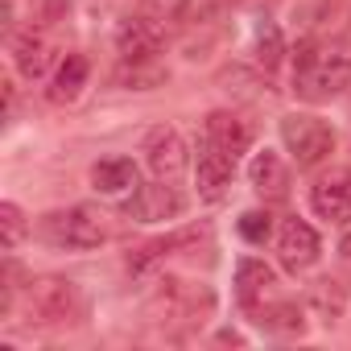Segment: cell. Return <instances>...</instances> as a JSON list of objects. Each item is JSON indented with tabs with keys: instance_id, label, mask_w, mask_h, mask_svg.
<instances>
[{
	"instance_id": "15",
	"label": "cell",
	"mask_w": 351,
	"mask_h": 351,
	"mask_svg": "<svg viewBox=\"0 0 351 351\" xmlns=\"http://www.w3.org/2000/svg\"><path fill=\"white\" fill-rule=\"evenodd\" d=\"M83 83H87V58L83 54H66L58 75H54V83H50V99L54 104H71V99H79Z\"/></svg>"
},
{
	"instance_id": "5",
	"label": "cell",
	"mask_w": 351,
	"mask_h": 351,
	"mask_svg": "<svg viewBox=\"0 0 351 351\" xmlns=\"http://www.w3.org/2000/svg\"><path fill=\"white\" fill-rule=\"evenodd\" d=\"M145 161H149V169L157 173L161 182L178 178V173L186 169V141L178 136V128H169V124L153 128L145 136Z\"/></svg>"
},
{
	"instance_id": "19",
	"label": "cell",
	"mask_w": 351,
	"mask_h": 351,
	"mask_svg": "<svg viewBox=\"0 0 351 351\" xmlns=\"http://www.w3.org/2000/svg\"><path fill=\"white\" fill-rule=\"evenodd\" d=\"M256 58H261L265 71H273V66L281 62V34H277L273 21H265V25L256 29Z\"/></svg>"
},
{
	"instance_id": "2",
	"label": "cell",
	"mask_w": 351,
	"mask_h": 351,
	"mask_svg": "<svg viewBox=\"0 0 351 351\" xmlns=\"http://www.w3.org/2000/svg\"><path fill=\"white\" fill-rule=\"evenodd\" d=\"M281 141H285V149L293 153V161L302 169H310V165H318V161H326L335 153L330 124L318 120V116H302V112H289L281 120Z\"/></svg>"
},
{
	"instance_id": "22",
	"label": "cell",
	"mask_w": 351,
	"mask_h": 351,
	"mask_svg": "<svg viewBox=\"0 0 351 351\" xmlns=\"http://www.w3.org/2000/svg\"><path fill=\"white\" fill-rule=\"evenodd\" d=\"M343 256H347V261H351V232H347V236H343Z\"/></svg>"
},
{
	"instance_id": "12",
	"label": "cell",
	"mask_w": 351,
	"mask_h": 351,
	"mask_svg": "<svg viewBox=\"0 0 351 351\" xmlns=\"http://www.w3.org/2000/svg\"><path fill=\"white\" fill-rule=\"evenodd\" d=\"M207 141L219 145L223 153L240 157V153L252 145V132H248V124H244L240 116H232V112H211V116H207Z\"/></svg>"
},
{
	"instance_id": "3",
	"label": "cell",
	"mask_w": 351,
	"mask_h": 351,
	"mask_svg": "<svg viewBox=\"0 0 351 351\" xmlns=\"http://www.w3.org/2000/svg\"><path fill=\"white\" fill-rule=\"evenodd\" d=\"M42 236L58 248H99L108 240V228H104V215H95L91 207H71V211L46 215Z\"/></svg>"
},
{
	"instance_id": "18",
	"label": "cell",
	"mask_w": 351,
	"mask_h": 351,
	"mask_svg": "<svg viewBox=\"0 0 351 351\" xmlns=\"http://www.w3.org/2000/svg\"><path fill=\"white\" fill-rule=\"evenodd\" d=\"M21 236H25V215L17 203H5L0 207V244H5V252H13L21 244Z\"/></svg>"
},
{
	"instance_id": "7",
	"label": "cell",
	"mask_w": 351,
	"mask_h": 351,
	"mask_svg": "<svg viewBox=\"0 0 351 351\" xmlns=\"http://www.w3.org/2000/svg\"><path fill=\"white\" fill-rule=\"evenodd\" d=\"M116 50L124 62H149L157 50H161V29L153 25V17H128L120 29H116Z\"/></svg>"
},
{
	"instance_id": "8",
	"label": "cell",
	"mask_w": 351,
	"mask_h": 351,
	"mask_svg": "<svg viewBox=\"0 0 351 351\" xmlns=\"http://www.w3.org/2000/svg\"><path fill=\"white\" fill-rule=\"evenodd\" d=\"M277 252H281V265H285L289 273L310 269V265L318 261V236H314V228L302 223V219H285L281 240H277Z\"/></svg>"
},
{
	"instance_id": "17",
	"label": "cell",
	"mask_w": 351,
	"mask_h": 351,
	"mask_svg": "<svg viewBox=\"0 0 351 351\" xmlns=\"http://www.w3.org/2000/svg\"><path fill=\"white\" fill-rule=\"evenodd\" d=\"M261 326H269V330H285V335H302V310L298 306H289V302H281V306H273V310H261V318H256Z\"/></svg>"
},
{
	"instance_id": "21",
	"label": "cell",
	"mask_w": 351,
	"mask_h": 351,
	"mask_svg": "<svg viewBox=\"0 0 351 351\" xmlns=\"http://www.w3.org/2000/svg\"><path fill=\"white\" fill-rule=\"evenodd\" d=\"M145 9L153 21H178L182 9H186V0H145Z\"/></svg>"
},
{
	"instance_id": "1",
	"label": "cell",
	"mask_w": 351,
	"mask_h": 351,
	"mask_svg": "<svg viewBox=\"0 0 351 351\" xmlns=\"http://www.w3.org/2000/svg\"><path fill=\"white\" fill-rule=\"evenodd\" d=\"M351 83V42H302L293 54V91L310 104Z\"/></svg>"
},
{
	"instance_id": "4",
	"label": "cell",
	"mask_w": 351,
	"mask_h": 351,
	"mask_svg": "<svg viewBox=\"0 0 351 351\" xmlns=\"http://www.w3.org/2000/svg\"><path fill=\"white\" fill-rule=\"evenodd\" d=\"M25 302H29L34 322H66V318L79 310V293H75V285H71V281H62V277L29 281Z\"/></svg>"
},
{
	"instance_id": "9",
	"label": "cell",
	"mask_w": 351,
	"mask_h": 351,
	"mask_svg": "<svg viewBox=\"0 0 351 351\" xmlns=\"http://www.w3.org/2000/svg\"><path fill=\"white\" fill-rule=\"evenodd\" d=\"M182 211V199L173 195L169 186H141L128 203V215L141 223H157V219H173Z\"/></svg>"
},
{
	"instance_id": "6",
	"label": "cell",
	"mask_w": 351,
	"mask_h": 351,
	"mask_svg": "<svg viewBox=\"0 0 351 351\" xmlns=\"http://www.w3.org/2000/svg\"><path fill=\"white\" fill-rule=\"evenodd\" d=\"M199 195L203 199H223V191L232 186V173H236V157L232 153H223L219 145H211V141H203V149H199Z\"/></svg>"
},
{
	"instance_id": "20",
	"label": "cell",
	"mask_w": 351,
	"mask_h": 351,
	"mask_svg": "<svg viewBox=\"0 0 351 351\" xmlns=\"http://www.w3.org/2000/svg\"><path fill=\"white\" fill-rule=\"evenodd\" d=\"M269 232H273L269 211H244V215H240V236H244L248 244H265Z\"/></svg>"
},
{
	"instance_id": "16",
	"label": "cell",
	"mask_w": 351,
	"mask_h": 351,
	"mask_svg": "<svg viewBox=\"0 0 351 351\" xmlns=\"http://www.w3.org/2000/svg\"><path fill=\"white\" fill-rule=\"evenodd\" d=\"M273 285V269L265 261H240L236 265V293L240 302H256L261 293H269Z\"/></svg>"
},
{
	"instance_id": "10",
	"label": "cell",
	"mask_w": 351,
	"mask_h": 351,
	"mask_svg": "<svg viewBox=\"0 0 351 351\" xmlns=\"http://www.w3.org/2000/svg\"><path fill=\"white\" fill-rule=\"evenodd\" d=\"M248 178H252V191L265 195V199H285L289 195V169L277 153H256L252 165H248Z\"/></svg>"
},
{
	"instance_id": "11",
	"label": "cell",
	"mask_w": 351,
	"mask_h": 351,
	"mask_svg": "<svg viewBox=\"0 0 351 351\" xmlns=\"http://www.w3.org/2000/svg\"><path fill=\"white\" fill-rule=\"evenodd\" d=\"M310 203L322 219L330 223H347L351 219V178H322L310 191Z\"/></svg>"
},
{
	"instance_id": "13",
	"label": "cell",
	"mask_w": 351,
	"mask_h": 351,
	"mask_svg": "<svg viewBox=\"0 0 351 351\" xmlns=\"http://www.w3.org/2000/svg\"><path fill=\"white\" fill-rule=\"evenodd\" d=\"M91 186L99 195H124L136 186V165L128 157H108V161H95L91 165Z\"/></svg>"
},
{
	"instance_id": "14",
	"label": "cell",
	"mask_w": 351,
	"mask_h": 351,
	"mask_svg": "<svg viewBox=\"0 0 351 351\" xmlns=\"http://www.w3.org/2000/svg\"><path fill=\"white\" fill-rule=\"evenodd\" d=\"M13 58H17V71L25 79H42L46 66H50V42L42 34H21L13 42Z\"/></svg>"
}]
</instances>
